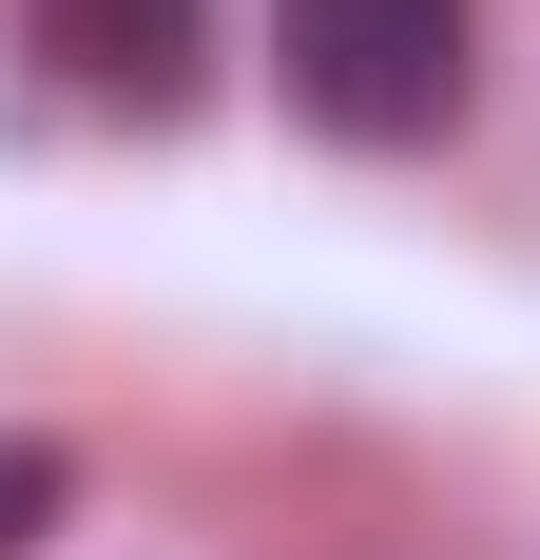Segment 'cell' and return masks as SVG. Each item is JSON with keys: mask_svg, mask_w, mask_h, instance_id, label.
Listing matches in <instances>:
<instances>
[{"mask_svg": "<svg viewBox=\"0 0 540 560\" xmlns=\"http://www.w3.org/2000/svg\"><path fill=\"white\" fill-rule=\"evenodd\" d=\"M39 522H58V445H0V560L39 541Z\"/></svg>", "mask_w": 540, "mask_h": 560, "instance_id": "obj_3", "label": "cell"}, {"mask_svg": "<svg viewBox=\"0 0 540 560\" xmlns=\"http://www.w3.org/2000/svg\"><path fill=\"white\" fill-rule=\"evenodd\" d=\"M270 78L348 155H425L483 97V0H270Z\"/></svg>", "mask_w": 540, "mask_h": 560, "instance_id": "obj_1", "label": "cell"}, {"mask_svg": "<svg viewBox=\"0 0 540 560\" xmlns=\"http://www.w3.org/2000/svg\"><path fill=\"white\" fill-rule=\"evenodd\" d=\"M20 58H39L78 116H193V78H213V0H20Z\"/></svg>", "mask_w": 540, "mask_h": 560, "instance_id": "obj_2", "label": "cell"}]
</instances>
